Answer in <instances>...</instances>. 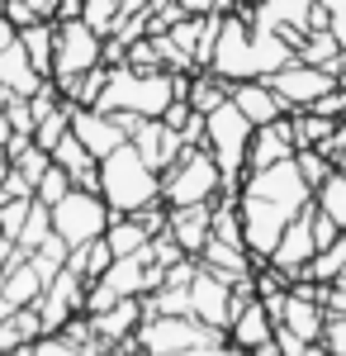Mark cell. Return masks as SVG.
I'll return each mask as SVG.
<instances>
[{"mask_svg": "<svg viewBox=\"0 0 346 356\" xmlns=\"http://www.w3.org/2000/svg\"><path fill=\"white\" fill-rule=\"evenodd\" d=\"M294 62V43L270 33V29H256L247 19V10H228L218 19V43H213V62L209 72H218L223 81H252V76H275L280 67Z\"/></svg>", "mask_w": 346, "mask_h": 356, "instance_id": "1", "label": "cell"}, {"mask_svg": "<svg viewBox=\"0 0 346 356\" xmlns=\"http://www.w3.org/2000/svg\"><path fill=\"white\" fill-rule=\"evenodd\" d=\"M270 332H275V323H270L266 304L252 295V300L233 314V323H228V342H233V347H242V352H256L261 342H270Z\"/></svg>", "mask_w": 346, "mask_h": 356, "instance_id": "21", "label": "cell"}, {"mask_svg": "<svg viewBox=\"0 0 346 356\" xmlns=\"http://www.w3.org/2000/svg\"><path fill=\"white\" fill-rule=\"evenodd\" d=\"M342 176H346V171H342Z\"/></svg>", "mask_w": 346, "mask_h": 356, "instance_id": "52", "label": "cell"}, {"mask_svg": "<svg viewBox=\"0 0 346 356\" xmlns=\"http://www.w3.org/2000/svg\"><path fill=\"white\" fill-rule=\"evenodd\" d=\"M67 257H72V247L62 243L57 233H48L43 243H38L33 252H28V261H33V271L43 275V285H48V280H53V275L62 271V266H67Z\"/></svg>", "mask_w": 346, "mask_h": 356, "instance_id": "32", "label": "cell"}, {"mask_svg": "<svg viewBox=\"0 0 346 356\" xmlns=\"http://www.w3.org/2000/svg\"><path fill=\"white\" fill-rule=\"evenodd\" d=\"M242 10H247V19L256 29H270V33L290 38L294 48H299V38L308 29H327V15L318 10V0H252Z\"/></svg>", "mask_w": 346, "mask_h": 356, "instance_id": "9", "label": "cell"}, {"mask_svg": "<svg viewBox=\"0 0 346 356\" xmlns=\"http://www.w3.org/2000/svg\"><path fill=\"white\" fill-rule=\"evenodd\" d=\"M100 195L114 214H138L161 200V176L138 157L133 143H124L109 157H100Z\"/></svg>", "mask_w": 346, "mask_h": 356, "instance_id": "2", "label": "cell"}, {"mask_svg": "<svg viewBox=\"0 0 346 356\" xmlns=\"http://www.w3.org/2000/svg\"><path fill=\"white\" fill-rule=\"evenodd\" d=\"M157 0H119V19H133V15H147Z\"/></svg>", "mask_w": 346, "mask_h": 356, "instance_id": "44", "label": "cell"}, {"mask_svg": "<svg viewBox=\"0 0 346 356\" xmlns=\"http://www.w3.org/2000/svg\"><path fill=\"white\" fill-rule=\"evenodd\" d=\"M270 337H275V347H280V356H304L308 347H313V342H304V337H299L294 328H285V323H275V332H270Z\"/></svg>", "mask_w": 346, "mask_h": 356, "instance_id": "39", "label": "cell"}, {"mask_svg": "<svg viewBox=\"0 0 346 356\" xmlns=\"http://www.w3.org/2000/svg\"><path fill=\"white\" fill-rule=\"evenodd\" d=\"M342 233H346V228H337V223H332V219L318 209V204H313V243H318V252H322V247H332Z\"/></svg>", "mask_w": 346, "mask_h": 356, "instance_id": "41", "label": "cell"}, {"mask_svg": "<svg viewBox=\"0 0 346 356\" xmlns=\"http://www.w3.org/2000/svg\"><path fill=\"white\" fill-rule=\"evenodd\" d=\"M19 48L28 53L38 76H53V48H57V24L53 19H38V24L19 29Z\"/></svg>", "mask_w": 346, "mask_h": 356, "instance_id": "25", "label": "cell"}, {"mask_svg": "<svg viewBox=\"0 0 346 356\" xmlns=\"http://www.w3.org/2000/svg\"><path fill=\"white\" fill-rule=\"evenodd\" d=\"M313 204H318L337 228H346V176H342V171H332L318 191H313Z\"/></svg>", "mask_w": 346, "mask_h": 356, "instance_id": "31", "label": "cell"}, {"mask_svg": "<svg viewBox=\"0 0 346 356\" xmlns=\"http://www.w3.org/2000/svg\"><path fill=\"white\" fill-rule=\"evenodd\" d=\"M176 100V72H138V67H114L109 86L95 110L109 114H142V119H161L166 105Z\"/></svg>", "mask_w": 346, "mask_h": 356, "instance_id": "3", "label": "cell"}, {"mask_svg": "<svg viewBox=\"0 0 346 356\" xmlns=\"http://www.w3.org/2000/svg\"><path fill=\"white\" fill-rule=\"evenodd\" d=\"M72 191V176H67V171H62V166H48V171H43V181H38V186H33V200H43V204H48V209H53L57 200H62V195Z\"/></svg>", "mask_w": 346, "mask_h": 356, "instance_id": "37", "label": "cell"}, {"mask_svg": "<svg viewBox=\"0 0 346 356\" xmlns=\"http://www.w3.org/2000/svg\"><path fill=\"white\" fill-rule=\"evenodd\" d=\"M190 314H195L199 323H209V328L228 332V318H233V285L199 266L195 280H190Z\"/></svg>", "mask_w": 346, "mask_h": 356, "instance_id": "15", "label": "cell"}, {"mask_svg": "<svg viewBox=\"0 0 346 356\" xmlns=\"http://www.w3.org/2000/svg\"><path fill=\"white\" fill-rule=\"evenodd\" d=\"M294 152V129H290V114L275 119V124H261L252 134V147H247V171H261V166H275V162H290Z\"/></svg>", "mask_w": 346, "mask_h": 356, "instance_id": "20", "label": "cell"}, {"mask_svg": "<svg viewBox=\"0 0 346 356\" xmlns=\"http://www.w3.org/2000/svg\"><path fill=\"white\" fill-rule=\"evenodd\" d=\"M57 24V48H53V81L67 95L72 81H81L90 67L105 62V33L85 24V19H53Z\"/></svg>", "mask_w": 346, "mask_h": 356, "instance_id": "6", "label": "cell"}, {"mask_svg": "<svg viewBox=\"0 0 346 356\" xmlns=\"http://www.w3.org/2000/svg\"><path fill=\"white\" fill-rule=\"evenodd\" d=\"M342 119H327L318 110H294L290 114V129H294V147H327V138L337 134Z\"/></svg>", "mask_w": 346, "mask_h": 356, "instance_id": "27", "label": "cell"}, {"mask_svg": "<svg viewBox=\"0 0 346 356\" xmlns=\"http://www.w3.org/2000/svg\"><path fill=\"white\" fill-rule=\"evenodd\" d=\"M109 261H114V252H109L105 238H95V243H81L72 247V257H67V271H76L85 285H95L100 275L109 271Z\"/></svg>", "mask_w": 346, "mask_h": 356, "instance_id": "28", "label": "cell"}, {"mask_svg": "<svg viewBox=\"0 0 346 356\" xmlns=\"http://www.w3.org/2000/svg\"><path fill=\"white\" fill-rule=\"evenodd\" d=\"M0 295L15 304V309H28V304L43 295V275L33 271V261H19L15 271H0Z\"/></svg>", "mask_w": 346, "mask_h": 356, "instance_id": "26", "label": "cell"}, {"mask_svg": "<svg viewBox=\"0 0 346 356\" xmlns=\"http://www.w3.org/2000/svg\"><path fill=\"white\" fill-rule=\"evenodd\" d=\"M166 233L181 243L186 257H199L204 243L213 238V204H176V209H166Z\"/></svg>", "mask_w": 346, "mask_h": 356, "instance_id": "18", "label": "cell"}, {"mask_svg": "<svg viewBox=\"0 0 346 356\" xmlns=\"http://www.w3.org/2000/svg\"><path fill=\"white\" fill-rule=\"evenodd\" d=\"M105 243L114 257H133V252H142V247L152 243V228L138 219V214H114L105 228Z\"/></svg>", "mask_w": 346, "mask_h": 356, "instance_id": "24", "label": "cell"}, {"mask_svg": "<svg viewBox=\"0 0 346 356\" xmlns=\"http://www.w3.org/2000/svg\"><path fill=\"white\" fill-rule=\"evenodd\" d=\"M0 10H5V19H10L15 29H28V24H38V19H43V15H38L28 0H5Z\"/></svg>", "mask_w": 346, "mask_h": 356, "instance_id": "40", "label": "cell"}, {"mask_svg": "<svg viewBox=\"0 0 346 356\" xmlns=\"http://www.w3.org/2000/svg\"><path fill=\"white\" fill-rule=\"evenodd\" d=\"M109 219H114V209L105 204V195H100V191H81V186H72V191L53 204V233L67 247H81V243L105 238Z\"/></svg>", "mask_w": 346, "mask_h": 356, "instance_id": "7", "label": "cell"}, {"mask_svg": "<svg viewBox=\"0 0 346 356\" xmlns=\"http://www.w3.org/2000/svg\"><path fill=\"white\" fill-rule=\"evenodd\" d=\"M181 10L186 15H228V10H238L233 0H181Z\"/></svg>", "mask_w": 346, "mask_h": 356, "instance_id": "43", "label": "cell"}, {"mask_svg": "<svg viewBox=\"0 0 346 356\" xmlns=\"http://www.w3.org/2000/svg\"><path fill=\"white\" fill-rule=\"evenodd\" d=\"M33 356H105V347L100 342H76L67 332H43L33 342Z\"/></svg>", "mask_w": 346, "mask_h": 356, "instance_id": "33", "label": "cell"}, {"mask_svg": "<svg viewBox=\"0 0 346 356\" xmlns=\"http://www.w3.org/2000/svg\"><path fill=\"white\" fill-rule=\"evenodd\" d=\"M318 10L327 15V29H332V38L346 48V0H318Z\"/></svg>", "mask_w": 346, "mask_h": 356, "instance_id": "38", "label": "cell"}, {"mask_svg": "<svg viewBox=\"0 0 346 356\" xmlns=\"http://www.w3.org/2000/svg\"><path fill=\"white\" fill-rule=\"evenodd\" d=\"M238 214H242V243H247V252H252L256 261H270V252H275V243H280V233L290 228L294 209L242 191L238 195ZM299 214H304V209H299Z\"/></svg>", "mask_w": 346, "mask_h": 356, "instance_id": "8", "label": "cell"}, {"mask_svg": "<svg viewBox=\"0 0 346 356\" xmlns=\"http://www.w3.org/2000/svg\"><path fill=\"white\" fill-rule=\"evenodd\" d=\"M81 19L95 33H109V29L119 24V0H81Z\"/></svg>", "mask_w": 346, "mask_h": 356, "instance_id": "36", "label": "cell"}, {"mask_svg": "<svg viewBox=\"0 0 346 356\" xmlns=\"http://www.w3.org/2000/svg\"><path fill=\"white\" fill-rule=\"evenodd\" d=\"M294 166H299V176H304V181H308L313 191H318L322 181H327V176L337 171V166H332V157H327L322 147H299V152H294Z\"/></svg>", "mask_w": 346, "mask_h": 356, "instance_id": "34", "label": "cell"}, {"mask_svg": "<svg viewBox=\"0 0 346 356\" xmlns=\"http://www.w3.org/2000/svg\"><path fill=\"white\" fill-rule=\"evenodd\" d=\"M67 134H72V100L53 105L48 114H38V124H33V143H38V147H48V152H53Z\"/></svg>", "mask_w": 346, "mask_h": 356, "instance_id": "30", "label": "cell"}, {"mask_svg": "<svg viewBox=\"0 0 346 356\" xmlns=\"http://www.w3.org/2000/svg\"><path fill=\"white\" fill-rule=\"evenodd\" d=\"M33 309H38V318H43V332H62L76 314H85V280L62 266V271L43 285V295L33 300Z\"/></svg>", "mask_w": 346, "mask_h": 356, "instance_id": "11", "label": "cell"}, {"mask_svg": "<svg viewBox=\"0 0 346 356\" xmlns=\"http://www.w3.org/2000/svg\"><path fill=\"white\" fill-rule=\"evenodd\" d=\"M48 233H53V209H48L43 200H33V204H28L24 228H19V247H24V252H33V247L43 243Z\"/></svg>", "mask_w": 346, "mask_h": 356, "instance_id": "35", "label": "cell"}, {"mask_svg": "<svg viewBox=\"0 0 346 356\" xmlns=\"http://www.w3.org/2000/svg\"><path fill=\"white\" fill-rule=\"evenodd\" d=\"M213 356H247V352H242V347H233V342H223V347H218Z\"/></svg>", "mask_w": 346, "mask_h": 356, "instance_id": "48", "label": "cell"}, {"mask_svg": "<svg viewBox=\"0 0 346 356\" xmlns=\"http://www.w3.org/2000/svg\"><path fill=\"white\" fill-rule=\"evenodd\" d=\"M72 134L85 143V152H90L95 162L109 157L114 147H124V143H129V129L119 124V114L95 110V105H72Z\"/></svg>", "mask_w": 346, "mask_h": 356, "instance_id": "14", "label": "cell"}, {"mask_svg": "<svg viewBox=\"0 0 346 356\" xmlns=\"http://www.w3.org/2000/svg\"><path fill=\"white\" fill-rule=\"evenodd\" d=\"M133 342L142 347V356H176V352H190V347H223L228 332L209 328L190 314H157V318H142Z\"/></svg>", "mask_w": 346, "mask_h": 356, "instance_id": "5", "label": "cell"}, {"mask_svg": "<svg viewBox=\"0 0 346 356\" xmlns=\"http://www.w3.org/2000/svg\"><path fill=\"white\" fill-rule=\"evenodd\" d=\"M10 43H19V29L10 24V19H5V10H0V53H5Z\"/></svg>", "mask_w": 346, "mask_h": 356, "instance_id": "45", "label": "cell"}, {"mask_svg": "<svg viewBox=\"0 0 346 356\" xmlns=\"http://www.w3.org/2000/svg\"><path fill=\"white\" fill-rule=\"evenodd\" d=\"M53 162L72 176V186H81V191H100V162L85 152V143H81L76 134H67L53 147Z\"/></svg>", "mask_w": 346, "mask_h": 356, "instance_id": "22", "label": "cell"}, {"mask_svg": "<svg viewBox=\"0 0 346 356\" xmlns=\"http://www.w3.org/2000/svg\"><path fill=\"white\" fill-rule=\"evenodd\" d=\"M28 5H33V10H38L43 19H53V10H57V0H28Z\"/></svg>", "mask_w": 346, "mask_h": 356, "instance_id": "47", "label": "cell"}, {"mask_svg": "<svg viewBox=\"0 0 346 356\" xmlns=\"http://www.w3.org/2000/svg\"><path fill=\"white\" fill-rule=\"evenodd\" d=\"M242 191L261 195V200H275V204H285L294 214L313 204V186L299 176L294 157L290 162H275V166H261V171H247V176H242Z\"/></svg>", "mask_w": 346, "mask_h": 356, "instance_id": "10", "label": "cell"}, {"mask_svg": "<svg viewBox=\"0 0 346 356\" xmlns=\"http://www.w3.org/2000/svg\"><path fill=\"white\" fill-rule=\"evenodd\" d=\"M228 100L238 105L256 129L261 124H275V119H285V114H294L280 95H275V86L266 81V76H252V81H233V90H228Z\"/></svg>", "mask_w": 346, "mask_h": 356, "instance_id": "17", "label": "cell"}, {"mask_svg": "<svg viewBox=\"0 0 346 356\" xmlns=\"http://www.w3.org/2000/svg\"><path fill=\"white\" fill-rule=\"evenodd\" d=\"M5 356H33V347H15V352H5Z\"/></svg>", "mask_w": 346, "mask_h": 356, "instance_id": "51", "label": "cell"}, {"mask_svg": "<svg viewBox=\"0 0 346 356\" xmlns=\"http://www.w3.org/2000/svg\"><path fill=\"white\" fill-rule=\"evenodd\" d=\"M53 19H81V0H57Z\"/></svg>", "mask_w": 346, "mask_h": 356, "instance_id": "46", "label": "cell"}, {"mask_svg": "<svg viewBox=\"0 0 346 356\" xmlns=\"http://www.w3.org/2000/svg\"><path fill=\"white\" fill-rule=\"evenodd\" d=\"M304 356H332V352H327L322 342H313V347H308V352H304Z\"/></svg>", "mask_w": 346, "mask_h": 356, "instance_id": "50", "label": "cell"}, {"mask_svg": "<svg viewBox=\"0 0 346 356\" xmlns=\"http://www.w3.org/2000/svg\"><path fill=\"white\" fill-rule=\"evenodd\" d=\"M322 347L332 356H346V314L342 318H327V328H322Z\"/></svg>", "mask_w": 346, "mask_h": 356, "instance_id": "42", "label": "cell"}, {"mask_svg": "<svg viewBox=\"0 0 346 356\" xmlns=\"http://www.w3.org/2000/svg\"><path fill=\"white\" fill-rule=\"evenodd\" d=\"M313 257H318V243H313V204H308V209L294 214L290 228L280 233V243H275V252H270V266L285 271L290 280H304V271H308Z\"/></svg>", "mask_w": 346, "mask_h": 356, "instance_id": "13", "label": "cell"}, {"mask_svg": "<svg viewBox=\"0 0 346 356\" xmlns=\"http://www.w3.org/2000/svg\"><path fill=\"white\" fill-rule=\"evenodd\" d=\"M337 53H342V43L332 38V29H308V33L299 38V48H294L299 62H308V67H327V72H332Z\"/></svg>", "mask_w": 346, "mask_h": 356, "instance_id": "29", "label": "cell"}, {"mask_svg": "<svg viewBox=\"0 0 346 356\" xmlns=\"http://www.w3.org/2000/svg\"><path fill=\"white\" fill-rule=\"evenodd\" d=\"M85 318H90V332H95L100 347H119L142 328V300L133 295V300H119L109 309H100V314H85Z\"/></svg>", "mask_w": 346, "mask_h": 356, "instance_id": "19", "label": "cell"}, {"mask_svg": "<svg viewBox=\"0 0 346 356\" xmlns=\"http://www.w3.org/2000/svg\"><path fill=\"white\" fill-rule=\"evenodd\" d=\"M266 81L275 86V95H280L290 110H308L313 100H322V95L337 86V76H332L327 67H308V62L294 57L290 67H280L275 76H266Z\"/></svg>", "mask_w": 346, "mask_h": 356, "instance_id": "12", "label": "cell"}, {"mask_svg": "<svg viewBox=\"0 0 346 356\" xmlns=\"http://www.w3.org/2000/svg\"><path fill=\"white\" fill-rule=\"evenodd\" d=\"M43 81H53V76H38L19 43H10V48L0 53V90H10V95H33Z\"/></svg>", "mask_w": 346, "mask_h": 356, "instance_id": "23", "label": "cell"}, {"mask_svg": "<svg viewBox=\"0 0 346 356\" xmlns=\"http://www.w3.org/2000/svg\"><path fill=\"white\" fill-rule=\"evenodd\" d=\"M129 143L138 147V157L152 166L157 176H161V171H166L171 162H176L181 152H186V138L176 134L166 119H142V124L133 129V138H129Z\"/></svg>", "mask_w": 346, "mask_h": 356, "instance_id": "16", "label": "cell"}, {"mask_svg": "<svg viewBox=\"0 0 346 356\" xmlns=\"http://www.w3.org/2000/svg\"><path fill=\"white\" fill-rule=\"evenodd\" d=\"M223 195V171L213 162V152L199 143V147H186L176 162L161 171V204L176 209V204H213Z\"/></svg>", "mask_w": 346, "mask_h": 356, "instance_id": "4", "label": "cell"}, {"mask_svg": "<svg viewBox=\"0 0 346 356\" xmlns=\"http://www.w3.org/2000/svg\"><path fill=\"white\" fill-rule=\"evenodd\" d=\"M5 171H10V152H5V143H0V181H5Z\"/></svg>", "mask_w": 346, "mask_h": 356, "instance_id": "49", "label": "cell"}]
</instances>
